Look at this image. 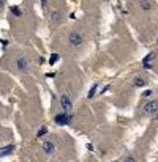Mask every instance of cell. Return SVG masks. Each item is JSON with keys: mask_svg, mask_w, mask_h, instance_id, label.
<instances>
[{"mask_svg": "<svg viewBox=\"0 0 158 162\" xmlns=\"http://www.w3.org/2000/svg\"><path fill=\"white\" fill-rule=\"evenodd\" d=\"M142 112H144V115H147V117L157 115L158 113V101H149V102L142 107Z\"/></svg>", "mask_w": 158, "mask_h": 162, "instance_id": "6da1fadb", "label": "cell"}, {"mask_svg": "<svg viewBox=\"0 0 158 162\" xmlns=\"http://www.w3.org/2000/svg\"><path fill=\"white\" fill-rule=\"evenodd\" d=\"M71 120H73V117H71V113H57L55 117H54V121H55L59 126H65V124H70L71 123Z\"/></svg>", "mask_w": 158, "mask_h": 162, "instance_id": "7a4b0ae2", "label": "cell"}, {"mask_svg": "<svg viewBox=\"0 0 158 162\" xmlns=\"http://www.w3.org/2000/svg\"><path fill=\"white\" fill-rule=\"evenodd\" d=\"M63 21V11L62 9H52L51 14H49V24L51 25H57Z\"/></svg>", "mask_w": 158, "mask_h": 162, "instance_id": "3957f363", "label": "cell"}, {"mask_svg": "<svg viewBox=\"0 0 158 162\" xmlns=\"http://www.w3.org/2000/svg\"><path fill=\"white\" fill-rule=\"evenodd\" d=\"M16 68L21 71V73H27V71H29V60H27L25 57H19V58L16 60Z\"/></svg>", "mask_w": 158, "mask_h": 162, "instance_id": "277c9868", "label": "cell"}, {"mask_svg": "<svg viewBox=\"0 0 158 162\" xmlns=\"http://www.w3.org/2000/svg\"><path fill=\"white\" fill-rule=\"evenodd\" d=\"M43 151L46 153V156H52L54 153H55V143L54 142H44L43 143Z\"/></svg>", "mask_w": 158, "mask_h": 162, "instance_id": "5b68a950", "label": "cell"}, {"mask_svg": "<svg viewBox=\"0 0 158 162\" xmlns=\"http://www.w3.org/2000/svg\"><path fill=\"white\" fill-rule=\"evenodd\" d=\"M11 151H13V146H11V145H10V146L3 148V150L0 151V156H2V157H5L6 154H10V153H11Z\"/></svg>", "mask_w": 158, "mask_h": 162, "instance_id": "8992f818", "label": "cell"}, {"mask_svg": "<svg viewBox=\"0 0 158 162\" xmlns=\"http://www.w3.org/2000/svg\"><path fill=\"white\" fill-rule=\"evenodd\" d=\"M123 162H136V157L131 156V154H128V156H125V159H123Z\"/></svg>", "mask_w": 158, "mask_h": 162, "instance_id": "52a82bcc", "label": "cell"}, {"mask_svg": "<svg viewBox=\"0 0 158 162\" xmlns=\"http://www.w3.org/2000/svg\"><path fill=\"white\" fill-rule=\"evenodd\" d=\"M3 5H5V2H0V9L3 8Z\"/></svg>", "mask_w": 158, "mask_h": 162, "instance_id": "ba28073f", "label": "cell"}, {"mask_svg": "<svg viewBox=\"0 0 158 162\" xmlns=\"http://www.w3.org/2000/svg\"><path fill=\"white\" fill-rule=\"evenodd\" d=\"M0 106H2V104H0Z\"/></svg>", "mask_w": 158, "mask_h": 162, "instance_id": "9c48e42d", "label": "cell"}]
</instances>
